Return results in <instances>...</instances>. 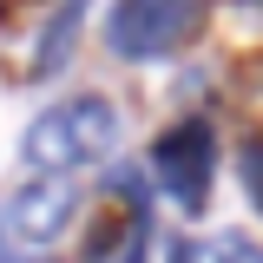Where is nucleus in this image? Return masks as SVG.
I'll use <instances>...</instances> for the list:
<instances>
[{"label":"nucleus","mask_w":263,"mask_h":263,"mask_svg":"<svg viewBox=\"0 0 263 263\" xmlns=\"http://www.w3.org/2000/svg\"><path fill=\"white\" fill-rule=\"evenodd\" d=\"M112 145H119V112H112V99L105 92H79L53 105V112H40L20 138V158L33 164V178H66L72 164H92V158H112Z\"/></svg>","instance_id":"nucleus-1"},{"label":"nucleus","mask_w":263,"mask_h":263,"mask_svg":"<svg viewBox=\"0 0 263 263\" xmlns=\"http://www.w3.org/2000/svg\"><path fill=\"white\" fill-rule=\"evenodd\" d=\"M204 20V0H119L105 20V46L119 60H164Z\"/></svg>","instance_id":"nucleus-2"},{"label":"nucleus","mask_w":263,"mask_h":263,"mask_svg":"<svg viewBox=\"0 0 263 263\" xmlns=\"http://www.w3.org/2000/svg\"><path fill=\"white\" fill-rule=\"evenodd\" d=\"M152 171H158V184L184 211H204V191H211V171H217V145H211V125L204 119H184V125H171L158 138V152H152Z\"/></svg>","instance_id":"nucleus-3"},{"label":"nucleus","mask_w":263,"mask_h":263,"mask_svg":"<svg viewBox=\"0 0 263 263\" xmlns=\"http://www.w3.org/2000/svg\"><path fill=\"white\" fill-rule=\"evenodd\" d=\"M72 224V184L66 178H27L20 191L7 197V230L20 243H53Z\"/></svg>","instance_id":"nucleus-4"},{"label":"nucleus","mask_w":263,"mask_h":263,"mask_svg":"<svg viewBox=\"0 0 263 263\" xmlns=\"http://www.w3.org/2000/svg\"><path fill=\"white\" fill-rule=\"evenodd\" d=\"M79 20H86V0H66L60 13H53V27L40 33V60H33V79H53L66 66V53H72V33H79Z\"/></svg>","instance_id":"nucleus-5"},{"label":"nucleus","mask_w":263,"mask_h":263,"mask_svg":"<svg viewBox=\"0 0 263 263\" xmlns=\"http://www.w3.org/2000/svg\"><path fill=\"white\" fill-rule=\"evenodd\" d=\"M99 263H145V217H132V230H125V243L119 250H105Z\"/></svg>","instance_id":"nucleus-6"},{"label":"nucleus","mask_w":263,"mask_h":263,"mask_svg":"<svg viewBox=\"0 0 263 263\" xmlns=\"http://www.w3.org/2000/svg\"><path fill=\"white\" fill-rule=\"evenodd\" d=\"M237 171H243V184H250V204L263 211V145H243V158H237Z\"/></svg>","instance_id":"nucleus-7"},{"label":"nucleus","mask_w":263,"mask_h":263,"mask_svg":"<svg viewBox=\"0 0 263 263\" xmlns=\"http://www.w3.org/2000/svg\"><path fill=\"white\" fill-rule=\"evenodd\" d=\"M217 263H263V250L250 243V237H217V250H211Z\"/></svg>","instance_id":"nucleus-8"},{"label":"nucleus","mask_w":263,"mask_h":263,"mask_svg":"<svg viewBox=\"0 0 263 263\" xmlns=\"http://www.w3.org/2000/svg\"><path fill=\"white\" fill-rule=\"evenodd\" d=\"M171 263H197V250L191 243H171Z\"/></svg>","instance_id":"nucleus-9"},{"label":"nucleus","mask_w":263,"mask_h":263,"mask_svg":"<svg viewBox=\"0 0 263 263\" xmlns=\"http://www.w3.org/2000/svg\"><path fill=\"white\" fill-rule=\"evenodd\" d=\"M257 7H263V0H257Z\"/></svg>","instance_id":"nucleus-10"},{"label":"nucleus","mask_w":263,"mask_h":263,"mask_svg":"<svg viewBox=\"0 0 263 263\" xmlns=\"http://www.w3.org/2000/svg\"><path fill=\"white\" fill-rule=\"evenodd\" d=\"M0 263H7V257H0Z\"/></svg>","instance_id":"nucleus-11"}]
</instances>
